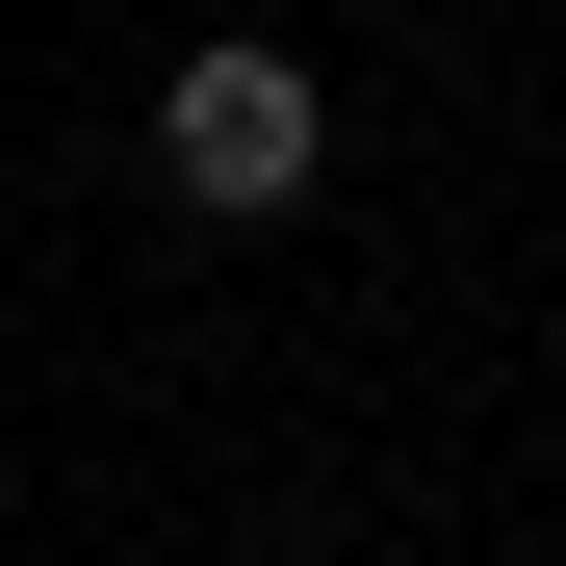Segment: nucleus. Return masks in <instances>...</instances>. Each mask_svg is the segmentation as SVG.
Listing matches in <instances>:
<instances>
[{"label":"nucleus","instance_id":"f257e3e1","mask_svg":"<svg viewBox=\"0 0 566 566\" xmlns=\"http://www.w3.org/2000/svg\"><path fill=\"white\" fill-rule=\"evenodd\" d=\"M155 180H180V207H207V232H258V207H310V180H335V77L310 52H180L155 77Z\"/></svg>","mask_w":566,"mask_h":566}]
</instances>
